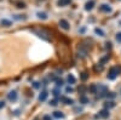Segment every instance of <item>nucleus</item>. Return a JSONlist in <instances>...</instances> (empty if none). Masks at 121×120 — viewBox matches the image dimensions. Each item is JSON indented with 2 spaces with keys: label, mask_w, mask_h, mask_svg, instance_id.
<instances>
[{
  "label": "nucleus",
  "mask_w": 121,
  "mask_h": 120,
  "mask_svg": "<svg viewBox=\"0 0 121 120\" xmlns=\"http://www.w3.org/2000/svg\"><path fill=\"white\" fill-rule=\"evenodd\" d=\"M32 32L35 33L38 36L43 38L44 40H47V41H51V40H52L50 32L46 31V29H44V28H34V29H32Z\"/></svg>",
  "instance_id": "1"
},
{
  "label": "nucleus",
  "mask_w": 121,
  "mask_h": 120,
  "mask_svg": "<svg viewBox=\"0 0 121 120\" xmlns=\"http://www.w3.org/2000/svg\"><path fill=\"white\" fill-rule=\"evenodd\" d=\"M121 73V67H119V66H116V67H113L112 69L109 71V74H108V79H110V80H114L119 74Z\"/></svg>",
  "instance_id": "2"
},
{
  "label": "nucleus",
  "mask_w": 121,
  "mask_h": 120,
  "mask_svg": "<svg viewBox=\"0 0 121 120\" xmlns=\"http://www.w3.org/2000/svg\"><path fill=\"white\" fill-rule=\"evenodd\" d=\"M59 26H60V28H63L64 31H68V29L70 28L68 21H65V19H60V21H59Z\"/></svg>",
  "instance_id": "3"
},
{
  "label": "nucleus",
  "mask_w": 121,
  "mask_h": 120,
  "mask_svg": "<svg viewBox=\"0 0 121 120\" xmlns=\"http://www.w3.org/2000/svg\"><path fill=\"white\" fill-rule=\"evenodd\" d=\"M99 10L102 12H110V11H112V7H110L109 5H107V4H103V5H100Z\"/></svg>",
  "instance_id": "4"
},
{
  "label": "nucleus",
  "mask_w": 121,
  "mask_h": 120,
  "mask_svg": "<svg viewBox=\"0 0 121 120\" xmlns=\"http://www.w3.org/2000/svg\"><path fill=\"white\" fill-rule=\"evenodd\" d=\"M7 97H9L10 101H16V99H17V92L16 91H11L7 95Z\"/></svg>",
  "instance_id": "5"
},
{
  "label": "nucleus",
  "mask_w": 121,
  "mask_h": 120,
  "mask_svg": "<svg viewBox=\"0 0 121 120\" xmlns=\"http://www.w3.org/2000/svg\"><path fill=\"white\" fill-rule=\"evenodd\" d=\"M93 5H95V1H93V0H91V1L86 3V5H85V10H87V11L92 10V9H93Z\"/></svg>",
  "instance_id": "6"
},
{
  "label": "nucleus",
  "mask_w": 121,
  "mask_h": 120,
  "mask_svg": "<svg viewBox=\"0 0 121 120\" xmlns=\"http://www.w3.org/2000/svg\"><path fill=\"white\" fill-rule=\"evenodd\" d=\"M99 116L100 118H108L109 116V111H108V109H103V111H100L99 112Z\"/></svg>",
  "instance_id": "7"
},
{
  "label": "nucleus",
  "mask_w": 121,
  "mask_h": 120,
  "mask_svg": "<svg viewBox=\"0 0 121 120\" xmlns=\"http://www.w3.org/2000/svg\"><path fill=\"white\" fill-rule=\"evenodd\" d=\"M72 3V0H58V5L59 6H67Z\"/></svg>",
  "instance_id": "8"
},
{
  "label": "nucleus",
  "mask_w": 121,
  "mask_h": 120,
  "mask_svg": "<svg viewBox=\"0 0 121 120\" xmlns=\"http://www.w3.org/2000/svg\"><path fill=\"white\" fill-rule=\"evenodd\" d=\"M46 98H47V92L46 91H43L39 95V101H45Z\"/></svg>",
  "instance_id": "9"
},
{
  "label": "nucleus",
  "mask_w": 121,
  "mask_h": 120,
  "mask_svg": "<svg viewBox=\"0 0 121 120\" xmlns=\"http://www.w3.org/2000/svg\"><path fill=\"white\" fill-rule=\"evenodd\" d=\"M88 90H90V92H91V93H97V85L92 84V85L88 87Z\"/></svg>",
  "instance_id": "10"
},
{
  "label": "nucleus",
  "mask_w": 121,
  "mask_h": 120,
  "mask_svg": "<svg viewBox=\"0 0 121 120\" xmlns=\"http://www.w3.org/2000/svg\"><path fill=\"white\" fill-rule=\"evenodd\" d=\"M60 101H63L65 104H73V99L70 98H65V97H60Z\"/></svg>",
  "instance_id": "11"
},
{
  "label": "nucleus",
  "mask_w": 121,
  "mask_h": 120,
  "mask_svg": "<svg viewBox=\"0 0 121 120\" xmlns=\"http://www.w3.org/2000/svg\"><path fill=\"white\" fill-rule=\"evenodd\" d=\"M75 81H76V79H75L72 74H69V75H68V83H69V84H75Z\"/></svg>",
  "instance_id": "12"
},
{
  "label": "nucleus",
  "mask_w": 121,
  "mask_h": 120,
  "mask_svg": "<svg viewBox=\"0 0 121 120\" xmlns=\"http://www.w3.org/2000/svg\"><path fill=\"white\" fill-rule=\"evenodd\" d=\"M93 69H95V72H102L103 71V66L102 64H96L95 67H93Z\"/></svg>",
  "instance_id": "13"
},
{
  "label": "nucleus",
  "mask_w": 121,
  "mask_h": 120,
  "mask_svg": "<svg viewBox=\"0 0 121 120\" xmlns=\"http://www.w3.org/2000/svg\"><path fill=\"white\" fill-rule=\"evenodd\" d=\"M0 23H1L3 26H5V27L11 26V22H10V21H7V19H1V22H0Z\"/></svg>",
  "instance_id": "14"
},
{
  "label": "nucleus",
  "mask_w": 121,
  "mask_h": 120,
  "mask_svg": "<svg viewBox=\"0 0 121 120\" xmlns=\"http://www.w3.org/2000/svg\"><path fill=\"white\" fill-rule=\"evenodd\" d=\"M53 116L59 119V118H63L64 115H63V113H62V112H55V113H53Z\"/></svg>",
  "instance_id": "15"
},
{
  "label": "nucleus",
  "mask_w": 121,
  "mask_h": 120,
  "mask_svg": "<svg viewBox=\"0 0 121 120\" xmlns=\"http://www.w3.org/2000/svg\"><path fill=\"white\" fill-rule=\"evenodd\" d=\"M97 34H99L100 36H104V32L102 31V29H99V28H96V31H95Z\"/></svg>",
  "instance_id": "16"
},
{
  "label": "nucleus",
  "mask_w": 121,
  "mask_h": 120,
  "mask_svg": "<svg viewBox=\"0 0 121 120\" xmlns=\"http://www.w3.org/2000/svg\"><path fill=\"white\" fill-rule=\"evenodd\" d=\"M80 102H81V103H84V104H85V103H87V102H88V99H87V98H86V97H85V96L82 95L81 97H80Z\"/></svg>",
  "instance_id": "17"
},
{
  "label": "nucleus",
  "mask_w": 121,
  "mask_h": 120,
  "mask_svg": "<svg viewBox=\"0 0 121 120\" xmlns=\"http://www.w3.org/2000/svg\"><path fill=\"white\" fill-rule=\"evenodd\" d=\"M87 78H88V73H87V72L81 73V79L84 80V81H85V80H87Z\"/></svg>",
  "instance_id": "18"
},
{
  "label": "nucleus",
  "mask_w": 121,
  "mask_h": 120,
  "mask_svg": "<svg viewBox=\"0 0 121 120\" xmlns=\"http://www.w3.org/2000/svg\"><path fill=\"white\" fill-rule=\"evenodd\" d=\"M55 81L57 83V86H62V85H63V80H62V79H57V78H56Z\"/></svg>",
  "instance_id": "19"
},
{
  "label": "nucleus",
  "mask_w": 121,
  "mask_h": 120,
  "mask_svg": "<svg viewBox=\"0 0 121 120\" xmlns=\"http://www.w3.org/2000/svg\"><path fill=\"white\" fill-rule=\"evenodd\" d=\"M38 16H39L40 18H43V19H46V18H47L46 13H44V12H39V13H38Z\"/></svg>",
  "instance_id": "20"
},
{
  "label": "nucleus",
  "mask_w": 121,
  "mask_h": 120,
  "mask_svg": "<svg viewBox=\"0 0 121 120\" xmlns=\"http://www.w3.org/2000/svg\"><path fill=\"white\" fill-rule=\"evenodd\" d=\"M115 104H114V102H108L107 104H105V108H112V107H114Z\"/></svg>",
  "instance_id": "21"
},
{
  "label": "nucleus",
  "mask_w": 121,
  "mask_h": 120,
  "mask_svg": "<svg viewBox=\"0 0 121 120\" xmlns=\"http://www.w3.org/2000/svg\"><path fill=\"white\" fill-rule=\"evenodd\" d=\"M17 5H18L17 7H19V9H23V7H26V6H24V3H17Z\"/></svg>",
  "instance_id": "22"
},
{
  "label": "nucleus",
  "mask_w": 121,
  "mask_h": 120,
  "mask_svg": "<svg viewBox=\"0 0 121 120\" xmlns=\"http://www.w3.org/2000/svg\"><path fill=\"white\" fill-rule=\"evenodd\" d=\"M107 96H108V97H112V98L115 97V95H114L113 92H107Z\"/></svg>",
  "instance_id": "23"
},
{
  "label": "nucleus",
  "mask_w": 121,
  "mask_h": 120,
  "mask_svg": "<svg viewBox=\"0 0 121 120\" xmlns=\"http://www.w3.org/2000/svg\"><path fill=\"white\" fill-rule=\"evenodd\" d=\"M116 40L121 43V33H117V35H116Z\"/></svg>",
  "instance_id": "24"
},
{
  "label": "nucleus",
  "mask_w": 121,
  "mask_h": 120,
  "mask_svg": "<svg viewBox=\"0 0 121 120\" xmlns=\"http://www.w3.org/2000/svg\"><path fill=\"white\" fill-rule=\"evenodd\" d=\"M50 104H51V106H57V101H56V99H53V101L50 102Z\"/></svg>",
  "instance_id": "25"
},
{
  "label": "nucleus",
  "mask_w": 121,
  "mask_h": 120,
  "mask_svg": "<svg viewBox=\"0 0 121 120\" xmlns=\"http://www.w3.org/2000/svg\"><path fill=\"white\" fill-rule=\"evenodd\" d=\"M43 120H52V119H51V116H50V115H45Z\"/></svg>",
  "instance_id": "26"
},
{
  "label": "nucleus",
  "mask_w": 121,
  "mask_h": 120,
  "mask_svg": "<svg viewBox=\"0 0 121 120\" xmlns=\"http://www.w3.org/2000/svg\"><path fill=\"white\" fill-rule=\"evenodd\" d=\"M67 92H73V87L68 86V87H67Z\"/></svg>",
  "instance_id": "27"
},
{
  "label": "nucleus",
  "mask_w": 121,
  "mask_h": 120,
  "mask_svg": "<svg viewBox=\"0 0 121 120\" xmlns=\"http://www.w3.org/2000/svg\"><path fill=\"white\" fill-rule=\"evenodd\" d=\"M53 95L55 96H58L59 95V91H58V90H53Z\"/></svg>",
  "instance_id": "28"
},
{
  "label": "nucleus",
  "mask_w": 121,
  "mask_h": 120,
  "mask_svg": "<svg viewBox=\"0 0 121 120\" xmlns=\"http://www.w3.org/2000/svg\"><path fill=\"white\" fill-rule=\"evenodd\" d=\"M5 107V103L3 102V101H0V109H1V108H4Z\"/></svg>",
  "instance_id": "29"
},
{
  "label": "nucleus",
  "mask_w": 121,
  "mask_h": 120,
  "mask_svg": "<svg viewBox=\"0 0 121 120\" xmlns=\"http://www.w3.org/2000/svg\"><path fill=\"white\" fill-rule=\"evenodd\" d=\"M84 90H85V86H81V87H79V91H81V92H84Z\"/></svg>",
  "instance_id": "30"
},
{
  "label": "nucleus",
  "mask_w": 121,
  "mask_h": 120,
  "mask_svg": "<svg viewBox=\"0 0 121 120\" xmlns=\"http://www.w3.org/2000/svg\"><path fill=\"white\" fill-rule=\"evenodd\" d=\"M34 87L35 89H39V83H34Z\"/></svg>",
  "instance_id": "31"
},
{
  "label": "nucleus",
  "mask_w": 121,
  "mask_h": 120,
  "mask_svg": "<svg viewBox=\"0 0 121 120\" xmlns=\"http://www.w3.org/2000/svg\"><path fill=\"white\" fill-rule=\"evenodd\" d=\"M34 120H38V118H35V119H34Z\"/></svg>",
  "instance_id": "32"
}]
</instances>
